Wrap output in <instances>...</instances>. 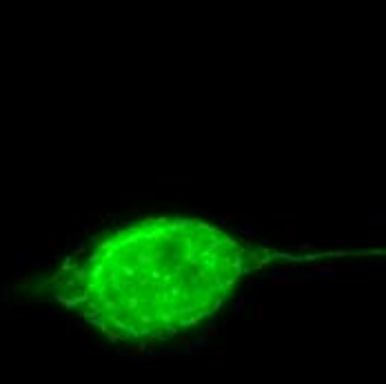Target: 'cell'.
Returning a JSON list of instances; mask_svg holds the SVG:
<instances>
[{
    "instance_id": "277c9868",
    "label": "cell",
    "mask_w": 386,
    "mask_h": 384,
    "mask_svg": "<svg viewBox=\"0 0 386 384\" xmlns=\"http://www.w3.org/2000/svg\"><path fill=\"white\" fill-rule=\"evenodd\" d=\"M242 309H244V295H240V298H238V302L233 304V313H235V315H240V313H242Z\"/></svg>"
},
{
    "instance_id": "8fae6325",
    "label": "cell",
    "mask_w": 386,
    "mask_h": 384,
    "mask_svg": "<svg viewBox=\"0 0 386 384\" xmlns=\"http://www.w3.org/2000/svg\"><path fill=\"white\" fill-rule=\"evenodd\" d=\"M178 342H180V344H189L191 340H189V337H178Z\"/></svg>"
},
{
    "instance_id": "ba28073f",
    "label": "cell",
    "mask_w": 386,
    "mask_h": 384,
    "mask_svg": "<svg viewBox=\"0 0 386 384\" xmlns=\"http://www.w3.org/2000/svg\"><path fill=\"white\" fill-rule=\"evenodd\" d=\"M69 220H73V222H80V220H82V213H73V215H69Z\"/></svg>"
},
{
    "instance_id": "30bf717a",
    "label": "cell",
    "mask_w": 386,
    "mask_h": 384,
    "mask_svg": "<svg viewBox=\"0 0 386 384\" xmlns=\"http://www.w3.org/2000/svg\"><path fill=\"white\" fill-rule=\"evenodd\" d=\"M300 249H304V251H311V249H313V244H309V242H306V244H300Z\"/></svg>"
},
{
    "instance_id": "6da1fadb",
    "label": "cell",
    "mask_w": 386,
    "mask_h": 384,
    "mask_svg": "<svg viewBox=\"0 0 386 384\" xmlns=\"http://www.w3.org/2000/svg\"><path fill=\"white\" fill-rule=\"evenodd\" d=\"M31 262H34V253L31 251H16L11 266H13V271H20V269H25V266H29Z\"/></svg>"
},
{
    "instance_id": "7a4b0ae2",
    "label": "cell",
    "mask_w": 386,
    "mask_h": 384,
    "mask_svg": "<svg viewBox=\"0 0 386 384\" xmlns=\"http://www.w3.org/2000/svg\"><path fill=\"white\" fill-rule=\"evenodd\" d=\"M337 266H331V264H320V266H311L309 273H322V275H333Z\"/></svg>"
},
{
    "instance_id": "3957f363",
    "label": "cell",
    "mask_w": 386,
    "mask_h": 384,
    "mask_svg": "<svg viewBox=\"0 0 386 384\" xmlns=\"http://www.w3.org/2000/svg\"><path fill=\"white\" fill-rule=\"evenodd\" d=\"M58 244H60V235L55 233V231H51V233H49V249H51V251H55Z\"/></svg>"
},
{
    "instance_id": "8992f818",
    "label": "cell",
    "mask_w": 386,
    "mask_h": 384,
    "mask_svg": "<svg viewBox=\"0 0 386 384\" xmlns=\"http://www.w3.org/2000/svg\"><path fill=\"white\" fill-rule=\"evenodd\" d=\"M85 251H87V249H85V244H80V247H78L76 251H73V258H76V256H82Z\"/></svg>"
},
{
    "instance_id": "52a82bcc",
    "label": "cell",
    "mask_w": 386,
    "mask_h": 384,
    "mask_svg": "<svg viewBox=\"0 0 386 384\" xmlns=\"http://www.w3.org/2000/svg\"><path fill=\"white\" fill-rule=\"evenodd\" d=\"M13 282H16V284H20V286H25V284H27V282H29V280H27V277H16V280H13Z\"/></svg>"
},
{
    "instance_id": "9c48e42d",
    "label": "cell",
    "mask_w": 386,
    "mask_h": 384,
    "mask_svg": "<svg viewBox=\"0 0 386 384\" xmlns=\"http://www.w3.org/2000/svg\"><path fill=\"white\" fill-rule=\"evenodd\" d=\"M215 333H220V329H217V326H211V329L206 331V335H215Z\"/></svg>"
},
{
    "instance_id": "5b68a950",
    "label": "cell",
    "mask_w": 386,
    "mask_h": 384,
    "mask_svg": "<svg viewBox=\"0 0 386 384\" xmlns=\"http://www.w3.org/2000/svg\"><path fill=\"white\" fill-rule=\"evenodd\" d=\"M282 233H284V235H293V238H297V229H293V226H286V229H282Z\"/></svg>"
}]
</instances>
